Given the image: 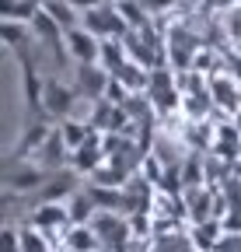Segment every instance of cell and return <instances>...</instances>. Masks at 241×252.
<instances>
[{
    "label": "cell",
    "instance_id": "cell-1",
    "mask_svg": "<svg viewBox=\"0 0 241 252\" xmlns=\"http://www.w3.org/2000/svg\"><path fill=\"white\" fill-rule=\"evenodd\" d=\"M80 25H84L87 32H91V35H98L102 42H105V39H126L130 32H133V28L123 21V14H119V7L112 4V0H102L98 7L84 11Z\"/></svg>",
    "mask_w": 241,
    "mask_h": 252
},
{
    "label": "cell",
    "instance_id": "cell-2",
    "mask_svg": "<svg viewBox=\"0 0 241 252\" xmlns=\"http://www.w3.org/2000/svg\"><path fill=\"white\" fill-rule=\"evenodd\" d=\"M21 63V88H25V109L28 116H46V81L39 77V67L32 53H25V46L14 53Z\"/></svg>",
    "mask_w": 241,
    "mask_h": 252
},
{
    "label": "cell",
    "instance_id": "cell-3",
    "mask_svg": "<svg viewBox=\"0 0 241 252\" xmlns=\"http://www.w3.org/2000/svg\"><path fill=\"white\" fill-rule=\"evenodd\" d=\"M46 179H49L46 168L7 158V168H4V189H7V193H14V196H28V193H35V189H39Z\"/></svg>",
    "mask_w": 241,
    "mask_h": 252
},
{
    "label": "cell",
    "instance_id": "cell-4",
    "mask_svg": "<svg viewBox=\"0 0 241 252\" xmlns=\"http://www.w3.org/2000/svg\"><path fill=\"white\" fill-rule=\"evenodd\" d=\"M77 179H80V172H74V168L49 172V179L35 189L32 203H35V207H42V203H63V200H70L77 189H80V186H77Z\"/></svg>",
    "mask_w": 241,
    "mask_h": 252
},
{
    "label": "cell",
    "instance_id": "cell-5",
    "mask_svg": "<svg viewBox=\"0 0 241 252\" xmlns=\"http://www.w3.org/2000/svg\"><path fill=\"white\" fill-rule=\"evenodd\" d=\"M108 84H112V74L102 67V63H77L74 70V88L80 98L87 102H102L108 94Z\"/></svg>",
    "mask_w": 241,
    "mask_h": 252
},
{
    "label": "cell",
    "instance_id": "cell-6",
    "mask_svg": "<svg viewBox=\"0 0 241 252\" xmlns=\"http://www.w3.org/2000/svg\"><path fill=\"white\" fill-rule=\"evenodd\" d=\"M91 231L98 235V245L119 252V249H123V242L130 238L133 228L123 220V214H119V210H98V217L91 220Z\"/></svg>",
    "mask_w": 241,
    "mask_h": 252
},
{
    "label": "cell",
    "instance_id": "cell-7",
    "mask_svg": "<svg viewBox=\"0 0 241 252\" xmlns=\"http://www.w3.org/2000/svg\"><path fill=\"white\" fill-rule=\"evenodd\" d=\"M49 123H53L49 116H32V123H25V130H21V137H18V144H14V151L7 158H14V161H28V158H35V151L53 133Z\"/></svg>",
    "mask_w": 241,
    "mask_h": 252
},
{
    "label": "cell",
    "instance_id": "cell-8",
    "mask_svg": "<svg viewBox=\"0 0 241 252\" xmlns=\"http://www.w3.org/2000/svg\"><path fill=\"white\" fill-rule=\"evenodd\" d=\"M32 224L39 231H46L49 242H59V238H67V231H70V210H67V203H42L32 214Z\"/></svg>",
    "mask_w": 241,
    "mask_h": 252
},
{
    "label": "cell",
    "instance_id": "cell-9",
    "mask_svg": "<svg viewBox=\"0 0 241 252\" xmlns=\"http://www.w3.org/2000/svg\"><path fill=\"white\" fill-rule=\"evenodd\" d=\"M77 88H70V84H59V81H46V116L49 119H70V112H74V105H77Z\"/></svg>",
    "mask_w": 241,
    "mask_h": 252
},
{
    "label": "cell",
    "instance_id": "cell-10",
    "mask_svg": "<svg viewBox=\"0 0 241 252\" xmlns=\"http://www.w3.org/2000/svg\"><path fill=\"white\" fill-rule=\"evenodd\" d=\"M67 53H70V60H77V63H98V56H102V39L91 35L84 25H77V28L67 32Z\"/></svg>",
    "mask_w": 241,
    "mask_h": 252
},
{
    "label": "cell",
    "instance_id": "cell-11",
    "mask_svg": "<svg viewBox=\"0 0 241 252\" xmlns=\"http://www.w3.org/2000/svg\"><path fill=\"white\" fill-rule=\"evenodd\" d=\"M105 161H108V154H105V147H102L98 130L91 133V140H87V144H80L77 151H70V165H74V172H80V175H95Z\"/></svg>",
    "mask_w": 241,
    "mask_h": 252
},
{
    "label": "cell",
    "instance_id": "cell-12",
    "mask_svg": "<svg viewBox=\"0 0 241 252\" xmlns=\"http://www.w3.org/2000/svg\"><path fill=\"white\" fill-rule=\"evenodd\" d=\"M70 161V147H67V140H63V133H59V126L46 137V144L35 151V165L39 168H46V172H59Z\"/></svg>",
    "mask_w": 241,
    "mask_h": 252
},
{
    "label": "cell",
    "instance_id": "cell-13",
    "mask_svg": "<svg viewBox=\"0 0 241 252\" xmlns=\"http://www.w3.org/2000/svg\"><path fill=\"white\" fill-rule=\"evenodd\" d=\"M67 210H70V224H91V220L98 217V207H95V200H91L87 189H77V193L67 200Z\"/></svg>",
    "mask_w": 241,
    "mask_h": 252
},
{
    "label": "cell",
    "instance_id": "cell-14",
    "mask_svg": "<svg viewBox=\"0 0 241 252\" xmlns=\"http://www.w3.org/2000/svg\"><path fill=\"white\" fill-rule=\"evenodd\" d=\"M98 63L108 70V74H115V70H123L126 63H130V53H126V42H119V39H105L102 42V56H98Z\"/></svg>",
    "mask_w": 241,
    "mask_h": 252
},
{
    "label": "cell",
    "instance_id": "cell-15",
    "mask_svg": "<svg viewBox=\"0 0 241 252\" xmlns=\"http://www.w3.org/2000/svg\"><path fill=\"white\" fill-rule=\"evenodd\" d=\"M56 126H59V133H63V140H67L70 151H77L80 144H87V140H91V133H95L91 123H77L74 116H70V119H59Z\"/></svg>",
    "mask_w": 241,
    "mask_h": 252
},
{
    "label": "cell",
    "instance_id": "cell-16",
    "mask_svg": "<svg viewBox=\"0 0 241 252\" xmlns=\"http://www.w3.org/2000/svg\"><path fill=\"white\" fill-rule=\"evenodd\" d=\"M95 207L98 210H123V186H102V182H91L87 186Z\"/></svg>",
    "mask_w": 241,
    "mask_h": 252
},
{
    "label": "cell",
    "instance_id": "cell-17",
    "mask_svg": "<svg viewBox=\"0 0 241 252\" xmlns=\"http://www.w3.org/2000/svg\"><path fill=\"white\" fill-rule=\"evenodd\" d=\"M63 242H67L70 252H95L98 249V235L91 231V224H70Z\"/></svg>",
    "mask_w": 241,
    "mask_h": 252
},
{
    "label": "cell",
    "instance_id": "cell-18",
    "mask_svg": "<svg viewBox=\"0 0 241 252\" xmlns=\"http://www.w3.org/2000/svg\"><path fill=\"white\" fill-rule=\"evenodd\" d=\"M115 7H119V14H123V21L133 28V32H143L147 28V7L140 4V0H115Z\"/></svg>",
    "mask_w": 241,
    "mask_h": 252
},
{
    "label": "cell",
    "instance_id": "cell-19",
    "mask_svg": "<svg viewBox=\"0 0 241 252\" xmlns=\"http://www.w3.org/2000/svg\"><path fill=\"white\" fill-rule=\"evenodd\" d=\"M42 11H49V14H53L59 25L67 28V32L80 25V18H77V7H70L67 0H42Z\"/></svg>",
    "mask_w": 241,
    "mask_h": 252
},
{
    "label": "cell",
    "instance_id": "cell-20",
    "mask_svg": "<svg viewBox=\"0 0 241 252\" xmlns=\"http://www.w3.org/2000/svg\"><path fill=\"white\" fill-rule=\"evenodd\" d=\"M0 32H4V46H7L11 53H18V49L28 42L32 25H25V21H0Z\"/></svg>",
    "mask_w": 241,
    "mask_h": 252
},
{
    "label": "cell",
    "instance_id": "cell-21",
    "mask_svg": "<svg viewBox=\"0 0 241 252\" xmlns=\"http://www.w3.org/2000/svg\"><path fill=\"white\" fill-rule=\"evenodd\" d=\"M21 252H53V242L35 224L32 228H21Z\"/></svg>",
    "mask_w": 241,
    "mask_h": 252
},
{
    "label": "cell",
    "instance_id": "cell-22",
    "mask_svg": "<svg viewBox=\"0 0 241 252\" xmlns=\"http://www.w3.org/2000/svg\"><path fill=\"white\" fill-rule=\"evenodd\" d=\"M147 98L154 102V109H158V112H175L178 105H182V102H178V98H182V94H178L175 88H164V91H150Z\"/></svg>",
    "mask_w": 241,
    "mask_h": 252
},
{
    "label": "cell",
    "instance_id": "cell-23",
    "mask_svg": "<svg viewBox=\"0 0 241 252\" xmlns=\"http://www.w3.org/2000/svg\"><path fill=\"white\" fill-rule=\"evenodd\" d=\"M217 231H220L217 220H203V224H196V245H199L203 252H217V242H214Z\"/></svg>",
    "mask_w": 241,
    "mask_h": 252
},
{
    "label": "cell",
    "instance_id": "cell-24",
    "mask_svg": "<svg viewBox=\"0 0 241 252\" xmlns=\"http://www.w3.org/2000/svg\"><path fill=\"white\" fill-rule=\"evenodd\" d=\"M189 203H192V217H196V224H203V220H214V217L206 214V207H210V193L189 196Z\"/></svg>",
    "mask_w": 241,
    "mask_h": 252
},
{
    "label": "cell",
    "instance_id": "cell-25",
    "mask_svg": "<svg viewBox=\"0 0 241 252\" xmlns=\"http://www.w3.org/2000/svg\"><path fill=\"white\" fill-rule=\"evenodd\" d=\"M0 242H4V252H21V231H14L11 224L4 228V235H0Z\"/></svg>",
    "mask_w": 241,
    "mask_h": 252
},
{
    "label": "cell",
    "instance_id": "cell-26",
    "mask_svg": "<svg viewBox=\"0 0 241 252\" xmlns=\"http://www.w3.org/2000/svg\"><path fill=\"white\" fill-rule=\"evenodd\" d=\"M140 4H143L150 14H161V11H168V7L175 4V0H140Z\"/></svg>",
    "mask_w": 241,
    "mask_h": 252
},
{
    "label": "cell",
    "instance_id": "cell-27",
    "mask_svg": "<svg viewBox=\"0 0 241 252\" xmlns=\"http://www.w3.org/2000/svg\"><path fill=\"white\" fill-rule=\"evenodd\" d=\"M70 7H77V11H91V7H98L102 0H67Z\"/></svg>",
    "mask_w": 241,
    "mask_h": 252
},
{
    "label": "cell",
    "instance_id": "cell-28",
    "mask_svg": "<svg viewBox=\"0 0 241 252\" xmlns=\"http://www.w3.org/2000/svg\"><path fill=\"white\" fill-rule=\"evenodd\" d=\"M231 28H234V35L241 39V11H234V18H231Z\"/></svg>",
    "mask_w": 241,
    "mask_h": 252
},
{
    "label": "cell",
    "instance_id": "cell-29",
    "mask_svg": "<svg viewBox=\"0 0 241 252\" xmlns=\"http://www.w3.org/2000/svg\"><path fill=\"white\" fill-rule=\"evenodd\" d=\"M196 4H199V0H196Z\"/></svg>",
    "mask_w": 241,
    "mask_h": 252
},
{
    "label": "cell",
    "instance_id": "cell-30",
    "mask_svg": "<svg viewBox=\"0 0 241 252\" xmlns=\"http://www.w3.org/2000/svg\"><path fill=\"white\" fill-rule=\"evenodd\" d=\"M112 4H115V0H112Z\"/></svg>",
    "mask_w": 241,
    "mask_h": 252
}]
</instances>
